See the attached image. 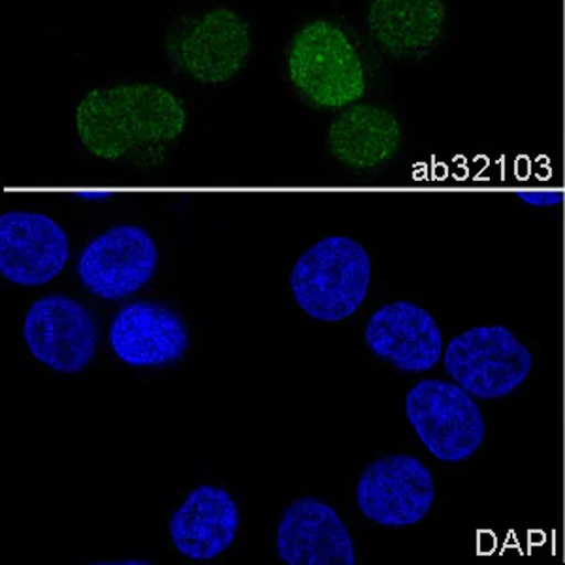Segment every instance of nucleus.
<instances>
[{
	"mask_svg": "<svg viewBox=\"0 0 565 565\" xmlns=\"http://www.w3.org/2000/svg\"><path fill=\"white\" fill-rule=\"evenodd\" d=\"M71 242L44 213L8 212L0 217V274L20 287H42L65 270Z\"/></svg>",
	"mask_w": 565,
	"mask_h": 565,
	"instance_id": "nucleus-9",
	"label": "nucleus"
},
{
	"mask_svg": "<svg viewBox=\"0 0 565 565\" xmlns=\"http://www.w3.org/2000/svg\"><path fill=\"white\" fill-rule=\"evenodd\" d=\"M23 338L34 359L57 373L82 372L97 351L89 309L65 295L44 296L31 306Z\"/></svg>",
	"mask_w": 565,
	"mask_h": 565,
	"instance_id": "nucleus-8",
	"label": "nucleus"
},
{
	"mask_svg": "<svg viewBox=\"0 0 565 565\" xmlns=\"http://www.w3.org/2000/svg\"><path fill=\"white\" fill-rule=\"evenodd\" d=\"M159 250L141 226L119 225L89 242L77 258V276L90 295L116 302L148 285Z\"/></svg>",
	"mask_w": 565,
	"mask_h": 565,
	"instance_id": "nucleus-7",
	"label": "nucleus"
},
{
	"mask_svg": "<svg viewBox=\"0 0 565 565\" xmlns=\"http://www.w3.org/2000/svg\"><path fill=\"white\" fill-rule=\"evenodd\" d=\"M519 199L524 200L530 206L548 207L559 204L564 196L554 193V191H522V193H519Z\"/></svg>",
	"mask_w": 565,
	"mask_h": 565,
	"instance_id": "nucleus-17",
	"label": "nucleus"
},
{
	"mask_svg": "<svg viewBox=\"0 0 565 565\" xmlns=\"http://www.w3.org/2000/svg\"><path fill=\"white\" fill-rule=\"evenodd\" d=\"M434 477L412 455H388L370 463L356 482V503L370 521L385 527L415 526L430 513Z\"/></svg>",
	"mask_w": 565,
	"mask_h": 565,
	"instance_id": "nucleus-6",
	"label": "nucleus"
},
{
	"mask_svg": "<svg viewBox=\"0 0 565 565\" xmlns=\"http://www.w3.org/2000/svg\"><path fill=\"white\" fill-rule=\"evenodd\" d=\"M364 341L375 356L405 373L428 372L444 353L436 319L412 302H392L377 309L367 321Z\"/></svg>",
	"mask_w": 565,
	"mask_h": 565,
	"instance_id": "nucleus-11",
	"label": "nucleus"
},
{
	"mask_svg": "<svg viewBox=\"0 0 565 565\" xmlns=\"http://www.w3.org/2000/svg\"><path fill=\"white\" fill-rule=\"evenodd\" d=\"M372 281L367 250L345 236L309 247L290 271V290L303 313L321 322L345 321L366 300Z\"/></svg>",
	"mask_w": 565,
	"mask_h": 565,
	"instance_id": "nucleus-2",
	"label": "nucleus"
},
{
	"mask_svg": "<svg viewBox=\"0 0 565 565\" xmlns=\"http://www.w3.org/2000/svg\"><path fill=\"white\" fill-rule=\"evenodd\" d=\"M249 52V26L226 8L200 18L175 42L178 65L204 84L228 82L242 71Z\"/></svg>",
	"mask_w": 565,
	"mask_h": 565,
	"instance_id": "nucleus-13",
	"label": "nucleus"
},
{
	"mask_svg": "<svg viewBox=\"0 0 565 565\" xmlns=\"http://www.w3.org/2000/svg\"><path fill=\"white\" fill-rule=\"evenodd\" d=\"M289 76L317 108L351 106L366 93L359 53L348 34L330 21H313L298 31L290 44Z\"/></svg>",
	"mask_w": 565,
	"mask_h": 565,
	"instance_id": "nucleus-3",
	"label": "nucleus"
},
{
	"mask_svg": "<svg viewBox=\"0 0 565 565\" xmlns=\"http://www.w3.org/2000/svg\"><path fill=\"white\" fill-rule=\"evenodd\" d=\"M109 348L132 367L168 366L185 354L189 332L172 309L132 302L111 321Z\"/></svg>",
	"mask_w": 565,
	"mask_h": 565,
	"instance_id": "nucleus-12",
	"label": "nucleus"
},
{
	"mask_svg": "<svg viewBox=\"0 0 565 565\" xmlns=\"http://www.w3.org/2000/svg\"><path fill=\"white\" fill-rule=\"evenodd\" d=\"M445 18L444 0H372L367 29L386 55L417 57L441 39Z\"/></svg>",
	"mask_w": 565,
	"mask_h": 565,
	"instance_id": "nucleus-15",
	"label": "nucleus"
},
{
	"mask_svg": "<svg viewBox=\"0 0 565 565\" xmlns=\"http://www.w3.org/2000/svg\"><path fill=\"white\" fill-rule=\"evenodd\" d=\"M239 513L226 490L202 484L186 495L168 522V533L185 558L207 562L217 558L236 540Z\"/></svg>",
	"mask_w": 565,
	"mask_h": 565,
	"instance_id": "nucleus-14",
	"label": "nucleus"
},
{
	"mask_svg": "<svg viewBox=\"0 0 565 565\" xmlns=\"http://www.w3.org/2000/svg\"><path fill=\"white\" fill-rule=\"evenodd\" d=\"M328 146L338 161L370 170L391 161L402 146V127L391 111L373 104H356L335 117Z\"/></svg>",
	"mask_w": 565,
	"mask_h": 565,
	"instance_id": "nucleus-16",
	"label": "nucleus"
},
{
	"mask_svg": "<svg viewBox=\"0 0 565 565\" xmlns=\"http://www.w3.org/2000/svg\"><path fill=\"white\" fill-rule=\"evenodd\" d=\"M532 366V353L505 327L471 328L445 349V372L479 399L505 398Z\"/></svg>",
	"mask_w": 565,
	"mask_h": 565,
	"instance_id": "nucleus-5",
	"label": "nucleus"
},
{
	"mask_svg": "<svg viewBox=\"0 0 565 565\" xmlns=\"http://www.w3.org/2000/svg\"><path fill=\"white\" fill-rule=\"evenodd\" d=\"M79 138L100 159H119L130 149L175 140L185 130L180 100L154 84L95 89L76 111Z\"/></svg>",
	"mask_w": 565,
	"mask_h": 565,
	"instance_id": "nucleus-1",
	"label": "nucleus"
},
{
	"mask_svg": "<svg viewBox=\"0 0 565 565\" xmlns=\"http://www.w3.org/2000/svg\"><path fill=\"white\" fill-rule=\"evenodd\" d=\"M405 415L424 447L441 462L468 460L487 436L479 405L457 383L418 381L405 396Z\"/></svg>",
	"mask_w": 565,
	"mask_h": 565,
	"instance_id": "nucleus-4",
	"label": "nucleus"
},
{
	"mask_svg": "<svg viewBox=\"0 0 565 565\" xmlns=\"http://www.w3.org/2000/svg\"><path fill=\"white\" fill-rule=\"evenodd\" d=\"M277 554L289 565H354L351 533L334 509L300 498L285 509L277 527Z\"/></svg>",
	"mask_w": 565,
	"mask_h": 565,
	"instance_id": "nucleus-10",
	"label": "nucleus"
}]
</instances>
